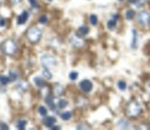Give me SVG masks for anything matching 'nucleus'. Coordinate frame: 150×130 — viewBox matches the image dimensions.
Wrapping results in <instances>:
<instances>
[{
  "label": "nucleus",
  "mask_w": 150,
  "mask_h": 130,
  "mask_svg": "<svg viewBox=\"0 0 150 130\" xmlns=\"http://www.w3.org/2000/svg\"><path fill=\"white\" fill-rule=\"evenodd\" d=\"M119 1H123V0H119Z\"/></svg>",
  "instance_id": "37"
},
{
  "label": "nucleus",
  "mask_w": 150,
  "mask_h": 130,
  "mask_svg": "<svg viewBox=\"0 0 150 130\" xmlns=\"http://www.w3.org/2000/svg\"><path fill=\"white\" fill-rule=\"evenodd\" d=\"M136 17V11L134 10V9H128L125 13V18L128 21H132V19H134Z\"/></svg>",
  "instance_id": "21"
},
{
  "label": "nucleus",
  "mask_w": 150,
  "mask_h": 130,
  "mask_svg": "<svg viewBox=\"0 0 150 130\" xmlns=\"http://www.w3.org/2000/svg\"><path fill=\"white\" fill-rule=\"evenodd\" d=\"M29 14L27 10H24L22 11L21 14L18 15V18H17V24L18 25H23L27 22V21L29 19Z\"/></svg>",
  "instance_id": "8"
},
{
  "label": "nucleus",
  "mask_w": 150,
  "mask_h": 130,
  "mask_svg": "<svg viewBox=\"0 0 150 130\" xmlns=\"http://www.w3.org/2000/svg\"><path fill=\"white\" fill-rule=\"evenodd\" d=\"M77 129H88V127L86 126V124H77Z\"/></svg>",
  "instance_id": "34"
},
{
  "label": "nucleus",
  "mask_w": 150,
  "mask_h": 130,
  "mask_svg": "<svg viewBox=\"0 0 150 130\" xmlns=\"http://www.w3.org/2000/svg\"><path fill=\"white\" fill-rule=\"evenodd\" d=\"M89 22H90L92 25H97V23H98V17L96 16V15L95 14H92V15H90V16H89Z\"/></svg>",
  "instance_id": "28"
},
{
  "label": "nucleus",
  "mask_w": 150,
  "mask_h": 130,
  "mask_svg": "<svg viewBox=\"0 0 150 130\" xmlns=\"http://www.w3.org/2000/svg\"><path fill=\"white\" fill-rule=\"evenodd\" d=\"M68 105V101L66 99H60L57 102V107L59 109H64Z\"/></svg>",
  "instance_id": "20"
},
{
  "label": "nucleus",
  "mask_w": 150,
  "mask_h": 130,
  "mask_svg": "<svg viewBox=\"0 0 150 130\" xmlns=\"http://www.w3.org/2000/svg\"><path fill=\"white\" fill-rule=\"evenodd\" d=\"M41 64L43 67H47V68H53L57 65L56 58L54 57L52 54H44L41 56Z\"/></svg>",
  "instance_id": "4"
},
{
  "label": "nucleus",
  "mask_w": 150,
  "mask_h": 130,
  "mask_svg": "<svg viewBox=\"0 0 150 130\" xmlns=\"http://www.w3.org/2000/svg\"><path fill=\"white\" fill-rule=\"evenodd\" d=\"M142 112V108L140 103L136 100H132L130 101L125 108V113L126 116L130 118H136Z\"/></svg>",
  "instance_id": "2"
},
{
  "label": "nucleus",
  "mask_w": 150,
  "mask_h": 130,
  "mask_svg": "<svg viewBox=\"0 0 150 130\" xmlns=\"http://www.w3.org/2000/svg\"><path fill=\"white\" fill-rule=\"evenodd\" d=\"M116 25H117V21L116 19H110V21L107 22V28L109 30H111V31H112V30H114L116 28Z\"/></svg>",
  "instance_id": "22"
},
{
  "label": "nucleus",
  "mask_w": 150,
  "mask_h": 130,
  "mask_svg": "<svg viewBox=\"0 0 150 130\" xmlns=\"http://www.w3.org/2000/svg\"><path fill=\"white\" fill-rule=\"evenodd\" d=\"M68 41H69V43L71 44L73 47H76V48H80L85 44L83 38L78 36L77 34H73V35H71L69 37Z\"/></svg>",
  "instance_id": "6"
},
{
  "label": "nucleus",
  "mask_w": 150,
  "mask_h": 130,
  "mask_svg": "<svg viewBox=\"0 0 150 130\" xmlns=\"http://www.w3.org/2000/svg\"><path fill=\"white\" fill-rule=\"evenodd\" d=\"M27 124H28L27 120H25V119H18L17 124H16V127L19 130H24L25 127H26V126H27Z\"/></svg>",
  "instance_id": "16"
},
{
  "label": "nucleus",
  "mask_w": 150,
  "mask_h": 130,
  "mask_svg": "<svg viewBox=\"0 0 150 130\" xmlns=\"http://www.w3.org/2000/svg\"><path fill=\"white\" fill-rule=\"evenodd\" d=\"M29 2L31 6L33 8H38V2H37V0H29Z\"/></svg>",
  "instance_id": "31"
},
{
  "label": "nucleus",
  "mask_w": 150,
  "mask_h": 130,
  "mask_svg": "<svg viewBox=\"0 0 150 130\" xmlns=\"http://www.w3.org/2000/svg\"><path fill=\"white\" fill-rule=\"evenodd\" d=\"M60 117H61L64 121H68V120L71 119V117H72V113L70 111L63 112L62 113H60Z\"/></svg>",
  "instance_id": "19"
},
{
  "label": "nucleus",
  "mask_w": 150,
  "mask_h": 130,
  "mask_svg": "<svg viewBox=\"0 0 150 130\" xmlns=\"http://www.w3.org/2000/svg\"><path fill=\"white\" fill-rule=\"evenodd\" d=\"M12 4H18L21 2V0H9Z\"/></svg>",
  "instance_id": "35"
},
{
  "label": "nucleus",
  "mask_w": 150,
  "mask_h": 130,
  "mask_svg": "<svg viewBox=\"0 0 150 130\" xmlns=\"http://www.w3.org/2000/svg\"><path fill=\"white\" fill-rule=\"evenodd\" d=\"M8 78H10V81L11 82H14L18 80V72L17 70H15V69H11V70L8 71Z\"/></svg>",
  "instance_id": "14"
},
{
  "label": "nucleus",
  "mask_w": 150,
  "mask_h": 130,
  "mask_svg": "<svg viewBox=\"0 0 150 130\" xmlns=\"http://www.w3.org/2000/svg\"><path fill=\"white\" fill-rule=\"evenodd\" d=\"M8 126L6 124V123H4V122H0V129H2V130H8Z\"/></svg>",
  "instance_id": "32"
},
{
  "label": "nucleus",
  "mask_w": 150,
  "mask_h": 130,
  "mask_svg": "<svg viewBox=\"0 0 150 130\" xmlns=\"http://www.w3.org/2000/svg\"><path fill=\"white\" fill-rule=\"evenodd\" d=\"M38 113H39L40 116H42L44 117V116H47L48 111H47V109L44 107V106H39V108H38Z\"/></svg>",
  "instance_id": "25"
},
{
  "label": "nucleus",
  "mask_w": 150,
  "mask_h": 130,
  "mask_svg": "<svg viewBox=\"0 0 150 130\" xmlns=\"http://www.w3.org/2000/svg\"><path fill=\"white\" fill-rule=\"evenodd\" d=\"M33 82L40 89H42V88H44L46 86V82L42 77H35L33 78Z\"/></svg>",
  "instance_id": "13"
},
{
  "label": "nucleus",
  "mask_w": 150,
  "mask_h": 130,
  "mask_svg": "<svg viewBox=\"0 0 150 130\" xmlns=\"http://www.w3.org/2000/svg\"><path fill=\"white\" fill-rule=\"evenodd\" d=\"M47 21H48V18H47L46 15H42V16L39 18V22L40 23L45 24V23H47Z\"/></svg>",
  "instance_id": "29"
},
{
  "label": "nucleus",
  "mask_w": 150,
  "mask_h": 130,
  "mask_svg": "<svg viewBox=\"0 0 150 130\" xmlns=\"http://www.w3.org/2000/svg\"><path fill=\"white\" fill-rule=\"evenodd\" d=\"M132 42H131V48L134 50H136L138 47V32L136 30L132 31Z\"/></svg>",
  "instance_id": "9"
},
{
  "label": "nucleus",
  "mask_w": 150,
  "mask_h": 130,
  "mask_svg": "<svg viewBox=\"0 0 150 130\" xmlns=\"http://www.w3.org/2000/svg\"><path fill=\"white\" fill-rule=\"evenodd\" d=\"M7 25V21L3 18H0V27H5Z\"/></svg>",
  "instance_id": "33"
},
{
  "label": "nucleus",
  "mask_w": 150,
  "mask_h": 130,
  "mask_svg": "<svg viewBox=\"0 0 150 130\" xmlns=\"http://www.w3.org/2000/svg\"><path fill=\"white\" fill-rule=\"evenodd\" d=\"M10 81V78L7 76H3V75H0V84L3 85V86H6Z\"/></svg>",
  "instance_id": "23"
},
{
  "label": "nucleus",
  "mask_w": 150,
  "mask_h": 130,
  "mask_svg": "<svg viewBox=\"0 0 150 130\" xmlns=\"http://www.w3.org/2000/svg\"><path fill=\"white\" fill-rule=\"evenodd\" d=\"M147 2V0H137L136 1V6L137 7V8H141V7H143L145 4H146Z\"/></svg>",
  "instance_id": "30"
},
{
  "label": "nucleus",
  "mask_w": 150,
  "mask_h": 130,
  "mask_svg": "<svg viewBox=\"0 0 150 130\" xmlns=\"http://www.w3.org/2000/svg\"><path fill=\"white\" fill-rule=\"evenodd\" d=\"M48 1H52V0H48Z\"/></svg>",
  "instance_id": "38"
},
{
  "label": "nucleus",
  "mask_w": 150,
  "mask_h": 130,
  "mask_svg": "<svg viewBox=\"0 0 150 130\" xmlns=\"http://www.w3.org/2000/svg\"><path fill=\"white\" fill-rule=\"evenodd\" d=\"M88 33H89V28L88 26H86V25H82V26H80L77 29V34L78 36H80V37L87 36Z\"/></svg>",
  "instance_id": "12"
},
{
  "label": "nucleus",
  "mask_w": 150,
  "mask_h": 130,
  "mask_svg": "<svg viewBox=\"0 0 150 130\" xmlns=\"http://www.w3.org/2000/svg\"><path fill=\"white\" fill-rule=\"evenodd\" d=\"M117 126L119 127V128H121V129H128L130 128V124L128 121H126L125 119H121L120 121L118 122L117 124Z\"/></svg>",
  "instance_id": "17"
},
{
  "label": "nucleus",
  "mask_w": 150,
  "mask_h": 130,
  "mask_svg": "<svg viewBox=\"0 0 150 130\" xmlns=\"http://www.w3.org/2000/svg\"><path fill=\"white\" fill-rule=\"evenodd\" d=\"M26 37L31 43H37L42 37V30L36 26H32L31 28H29L26 33Z\"/></svg>",
  "instance_id": "3"
},
{
  "label": "nucleus",
  "mask_w": 150,
  "mask_h": 130,
  "mask_svg": "<svg viewBox=\"0 0 150 130\" xmlns=\"http://www.w3.org/2000/svg\"><path fill=\"white\" fill-rule=\"evenodd\" d=\"M136 1H137V0H128V2H129L130 4H134V5H136Z\"/></svg>",
  "instance_id": "36"
},
{
  "label": "nucleus",
  "mask_w": 150,
  "mask_h": 130,
  "mask_svg": "<svg viewBox=\"0 0 150 130\" xmlns=\"http://www.w3.org/2000/svg\"><path fill=\"white\" fill-rule=\"evenodd\" d=\"M45 102L46 104L48 105V107L53 110V111H54V110L56 109V104L54 103V98H53V94H48L46 98H45Z\"/></svg>",
  "instance_id": "10"
},
{
  "label": "nucleus",
  "mask_w": 150,
  "mask_h": 130,
  "mask_svg": "<svg viewBox=\"0 0 150 130\" xmlns=\"http://www.w3.org/2000/svg\"><path fill=\"white\" fill-rule=\"evenodd\" d=\"M68 78H69L70 80H77V78H78V73L76 72V71L70 72L69 75H68Z\"/></svg>",
  "instance_id": "27"
},
{
  "label": "nucleus",
  "mask_w": 150,
  "mask_h": 130,
  "mask_svg": "<svg viewBox=\"0 0 150 130\" xmlns=\"http://www.w3.org/2000/svg\"><path fill=\"white\" fill-rule=\"evenodd\" d=\"M137 22L139 25H141L143 27H146L147 25L150 24V13L143 10L141 12H139L137 15Z\"/></svg>",
  "instance_id": "5"
},
{
  "label": "nucleus",
  "mask_w": 150,
  "mask_h": 130,
  "mask_svg": "<svg viewBox=\"0 0 150 130\" xmlns=\"http://www.w3.org/2000/svg\"><path fill=\"white\" fill-rule=\"evenodd\" d=\"M56 122V118L53 116H44L42 119V124L47 127H53Z\"/></svg>",
  "instance_id": "11"
},
{
  "label": "nucleus",
  "mask_w": 150,
  "mask_h": 130,
  "mask_svg": "<svg viewBox=\"0 0 150 130\" xmlns=\"http://www.w3.org/2000/svg\"><path fill=\"white\" fill-rule=\"evenodd\" d=\"M17 89H18V91L21 89V91H26L28 89V84L25 81H21V82L18 83Z\"/></svg>",
  "instance_id": "24"
},
{
  "label": "nucleus",
  "mask_w": 150,
  "mask_h": 130,
  "mask_svg": "<svg viewBox=\"0 0 150 130\" xmlns=\"http://www.w3.org/2000/svg\"><path fill=\"white\" fill-rule=\"evenodd\" d=\"M79 88L85 93H89L93 89V84L89 79H83L79 82Z\"/></svg>",
  "instance_id": "7"
},
{
  "label": "nucleus",
  "mask_w": 150,
  "mask_h": 130,
  "mask_svg": "<svg viewBox=\"0 0 150 130\" xmlns=\"http://www.w3.org/2000/svg\"><path fill=\"white\" fill-rule=\"evenodd\" d=\"M64 89L61 84L57 83L54 85V94H55L56 96H61V95L64 94Z\"/></svg>",
  "instance_id": "15"
},
{
  "label": "nucleus",
  "mask_w": 150,
  "mask_h": 130,
  "mask_svg": "<svg viewBox=\"0 0 150 130\" xmlns=\"http://www.w3.org/2000/svg\"><path fill=\"white\" fill-rule=\"evenodd\" d=\"M1 51L6 56H12L18 51V43L15 40L8 38L1 43Z\"/></svg>",
  "instance_id": "1"
},
{
  "label": "nucleus",
  "mask_w": 150,
  "mask_h": 130,
  "mask_svg": "<svg viewBox=\"0 0 150 130\" xmlns=\"http://www.w3.org/2000/svg\"><path fill=\"white\" fill-rule=\"evenodd\" d=\"M117 87L119 88V89H121V91H125L126 87H127L126 82L123 80H119L117 82Z\"/></svg>",
  "instance_id": "26"
},
{
  "label": "nucleus",
  "mask_w": 150,
  "mask_h": 130,
  "mask_svg": "<svg viewBox=\"0 0 150 130\" xmlns=\"http://www.w3.org/2000/svg\"><path fill=\"white\" fill-rule=\"evenodd\" d=\"M42 74V77L44 78H46V79H51L53 78V74H52L51 71H50V68L43 67Z\"/></svg>",
  "instance_id": "18"
}]
</instances>
